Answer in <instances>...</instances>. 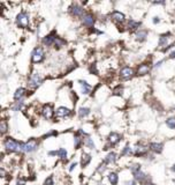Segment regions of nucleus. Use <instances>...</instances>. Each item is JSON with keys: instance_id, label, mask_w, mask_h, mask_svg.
Segmentation results:
<instances>
[{"instance_id": "f257e3e1", "label": "nucleus", "mask_w": 175, "mask_h": 185, "mask_svg": "<svg viewBox=\"0 0 175 185\" xmlns=\"http://www.w3.org/2000/svg\"><path fill=\"white\" fill-rule=\"evenodd\" d=\"M22 146H23V142L19 141L12 137H8L4 140V147L7 152L10 153H15V152H22Z\"/></svg>"}, {"instance_id": "f03ea898", "label": "nucleus", "mask_w": 175, "mask_h": 185, "mask_svg": "<svg viewBox=\"0 0 175 185\" xmlns=\"http://www.w3.org/2000/svg\"><path fill=\"white\" fill-rule=\"evenodd\" d=\"M16 24H17L19 28H22V29H27L29 27L30 18H29L28 12L22 11L16 15Z\"/></svg>"}, {"instance_id": "7ed1b4c3", "label": "nucleus", "mask_w": 175, "mask_h": 185, "mask_svg": "<svg viewBox=\"0 0 175 185\" xmlns=\"http://www.w3.org/2000/svg\"><path fill=\"white\" fill-rule=\"evenodd\" d=\"M45 59V52L43 50V48L37 46L32 50L31 52V63L32 64H39L41 61H44Z\"/></svg>"}, {"instance_id": "20e7f679", "label": "nucleus", "mask_w": 175, "mask_h": 185, "mask_svg": "<svg viewBox=\"0 0 175 185\" xmlns=\"http://www.w3.org/2000/svg\"><path fill=\"white\" fill-rule=\"evenodd\" d=\"M43 81H44L43 76L39 73L35 72V73H31L29 79H28V86L31 89H36V88H38L43 83Z\"/></svg>"}, {"instance_id": "39448f33", "label": "nucleus", "mask_w": 175, "mask_h": 185, "mask_svg": "<svg viewBox=\"0 0 175 185\" xmlns=\"http://www.w3.org/2000/svg\"><path fill=\"white\" fill-rule=\"evenodd\" d=\"M38 146H39V141L35 138H31L28 141L23 142V146H22V152L23 153H32L38 149Z\"/></svg>"}, {"instance_id": "423d86ee", "label": "nucleus", "mask_w": 175, "mask_h": 185, "mask_svg": "<svg viewBox=\"0 0 175 185\" xmlns=\"http://www.w3.org/2000/svg\"><path fill=\"white\" fill-rule=\"evenodd\" d=\"M41 113L45 119L49 120V119H52V118H53L55 111H54V109H53V105H52V104H44L43 108H41Z\"/></svg>"}, {"instance_id": "0eeeda50", "label": "nucleus", "mask_w": 175, "mask_h": 185, "mask_svg": "<svg viewBox=\"0 0 175 185\" xmlns=\"http://www.w3.org/2000/svg\"><path fill=\"white\" fill-rule=\"evenodd\" d=\"M58 37H59V36H58L57 31L53 30V31H51L49 35H46L45 37H43L41 42H43V44H44L45 46H52V45H54V43H55V41H57Z\"/></svg>"}, {"instance_id": "6e6552de", "label": "nucleus", "mask_w": 175, "mask_h": 185, "mask_svg": "<svg viewBox=\"0 0 175 185\" xmlns=\"http://www.w3.org/2000/svg\"><path fill=\"white\" fill-rule=\"evenodd\" d=\"M69 13L75 18H83L84 14H85L84 8L82 6H80L78 4H73L72 6L69 7Z\"/></svg>"}, {"instance_id": "1a4fd4ad", "label": "nucleus", "mask_w": 175, "mask_h": 185, "mask_svg": "<svg viewBox=\"0 0 175 185\" xmlns=\"http://www.w3.org/2000/svg\"><path fill=\"white\" fill-rule=\"evenodd\" d=\"M120 78L124 80V81H127V80H130L133 76H134V69L131 68V67H129V66H123L121 69H120Z\"/></svg>"}, {"instance_id": "9d476101", "label": "nucleus", "mask_w": 175, "mask_h": 185, "mask_svg": "<svg viewBox=\"0 0 175 185\" xmlns=\"http://www.w3.org/2000/svg\"><path fill=\"white\" fill-rule=\"evenodd\" d=\"M94 22H96V18H94V15H93L92 13H85L84 14V16L82 18V23L83 26H85L86 28H92L93 24H94Z\"/></svg>"}, {"instance_id": "9b49d317", "label": "nucleus", "mask_w": 175, "mask_h": 185, "mask_svg": "<svg viewBox=\"0 0 175 185\" xmlns=\"http://www.w3.org/2000/svg\"><path fill=\"white\" fill-rule=\"evenodd\" d=\"M121 139H122V137H121V134H119L118 132H111L110 134H108V137H107V141H108V145L110 146H115V145H118L119 142L121 141Z\"/></svg>"}, {"instance_id": "f8f14e48", "label": "nucleus", "mask_w": 175, "mask_h": 185, "mask_svg": "<svg viewBox=\"0 0 175 185\" xmlns=\"http://www.w3.org/2000/svg\"><path fill=\"white\" fill-rule=\"evenodd\" d=\"M151 71V66L147 63H143L141 65H138L137 69H136V75L138 76H144L146 74H149V72Z\"/></svg>"}, {"instance_id": "ddd939ff", "label": "nucleus", "mask_w": 175, "mask_h": 185, "mask_svg": "<svg viewBox=\"0 0 175 185\" xmlns=\"http://www.w3.org/2000/svg\"><path fill=\"white\" fill-rule=\"evenodd\" d=\"M55 115L58 118H65V117H69L72 115V110L66 108V107H59L57 111H55Z\"/></svg>"}, {"instance_id": "4468645a", "label": "nucleus", "mask_w": 175, "mask_h": 185, "mask_svg": "<svg viewBox=\"0 0 175 185\" xmlns=\"http://www.w3.org/2000/svg\"><path fill=\"white\" fill-rule=\"evenodd\" d=\"M111 19H112L115 23H122V22H124V20H126V15H124L123 13H121V12H119V11H113L111 13Z\"/></svg>"}, {"instance_id": "2eb2a0df", "label": "nucleus", "mask_w": 175, "mask_h": 185, "mask_svg": "<svg viewBox=\"0 0 175 185\" xmlns=\"http://www.w3.org/2000/svg\"><path fill=\"white\" fill-rule=\"evenodd\" d=\"M27 95H28V94H27V89L23 87H20V88H17L16 91L14 93V99L17 101V102H20V101H22L23 97L27 96Z\"/></svg>"}, {"instance_id": "dca6fc26", "label": "nucleus", "mask_w": 175, "mask_h": 185, "mask_svg": "<svg viewBox=\"0 0 175 185\" xmlns=\"http://www.w3.org/2000/svg\"><path fill=\"white\" fill-rule=\"evenodd\" d=\"M149 149L155 153V154H160L164 149V145L161 142H151L149 146Z\"/></svg>"}, {"instance_id": "f3484780", "label": "nucleus", "mask_w": 175, "mask_h": 185, "mask_svg": "<svg viewBox=\"0 0 175 185\" xmlns=\"http://www.w3.org/2000/svg\"><path fill=\"white\" fill-rule=\"evenodd\" d=\"M147 151H149V148H147L146 146L136 145V147L134 148V154H135V156H143V155H146Z\"/></svg>"}, {"instance_id": "a211bd4d", "label": "nucleus", "mask_w": 175, "mask_h": 185, "mask_svg": "<svg viewBox=\"0 0 175 185\" xmlns=\"http://www.w3.org/2000/svg\"><path fill=\"white\" fill-rule=\"evenodd\" d=\"M134 177L136 181H138L141 184H144L145 182H147V179H149V176L145 174V173H143L142 170L141 171H138V173H136V174H134ZM149 183V182H147Z\"/></svg>"}, {"instance_id": "6ab92c4d", "label": "nucleus", "mask_w": 175, "mask_h": 185, "mask_svg": "<svg viewBox=\"0 0 175 185\" xmlns=\"http://www.w3.org/2000/svg\"><path fill=\"white\" fill-rule=\"evenodd\" d=\"M78 83H80L81 87H82V93L84 95L90 94V91H91V86L88 83V81H85V80H78Z\"/></svg>"}, {"instance_id": "aec40b11", "label": "nucleus", "mask_w": 175, "mask_h": 185, "mask_svg": "<svg viewBox=\"0 0 175 185\" xmlns=\"http://www.w3.org/2000/svg\"><path fill=\"white\" fill-rule=\"evenodd\" d=\"M171 35H172L171 33H166V34L160 35L158 45H159V46H167V42H168V39H169V36H171Z\"/></svg>"}, {"instance_id": "412c9836", "label": "nucleus", "mask_w": 175, "mask_h": 185, "mask_svg": "<svg viewBox=\"0 0 175 185\" xmlns=\"http://www.w3.org/2000/svg\"><path fill=\"white\" fill-rule=\"evenodd\" d=\"M115 161H116V154L114 152H110L106 155V157H105V160H104V163L112 164V163H114Z\"/></svg>"}, {"instance_id": "4be33fe9", "label": "nucleus", "mask_w": 175, "mask_h": 185, "mask_svg": "<svg viewBox=\"0 0 175 185\" xmlns=\"http://www.w3.org/2000/svg\"><path fill=\"white\" fill-rule=\"evenodd\" d=\"M90 162H91V155L88 154V153H83L82 157H81V165H82V168H85Z\"/></svg>"}, {"instance_id": "5701e85b", "label": "nucleus", "mask_w": 175, "mask_h": 185, "mask_svg": "<svg viewBox=\"0 0 175 185\" xmlns=\"http://www.w3.org/2000/svg\"><path fill=\"white\" fill-rule=\"evenodd\" d=\"M141 26H142V22L141 21H135L133 19H130L128 21V28H129V30H137Z\"/></svg>"}, {"instance_id": "b1692460", "label": "nucleus", "mask_w": 175, "mask_h": 185, "mask_svg": "<svg viewBox=\"0 0 175 185\" xmlns=\"http://www.w3.org/2000/svg\"><path fill=\"white\" fill-rule=\"evenodd\" d=\"M146 37H147V31L146 30H139V31H137V34H136V41L139 42V43L144 42L145 39H146Z\"/></svg>"}, {"instance_id": "393cba45", "label": "nucleus", "mask_w": 175, "mask_h": 185, "mask_svg": "<svg viewBox=\"0 0 175 185\" xmlns=\"http://www.w3.org/2000/svg\"><path fill=\"white\" fill-rule=\"evenodd\" d=\"M82 143H84V140L82 139V137L78 135V134H75V139H74V147H75V149H80Z\"/></svg>"}, {"instance_id": "a878e982", "label": "nucleus", "mask_w": 175, "mask_h": 185, "mask_svg": "<svg viewBox=\"0 0 175 185\" xmlns=\"http://www.w3.org/2000/svg\"><path fill=\"white\" fill-rule=\"evenodd\" d=\"M67 44V42H66V39H63L62 37H58L57 38V41H55V43H54V49L55 50H59V49H61L62 46H65Z\"/></svg>"}, {"instance_id": "bb28decb", "label": "nucleus", "mask_w": 175, "mask_h": 185, "mask_svg": "<svg viewBox=\"0 0 175 185\" xmlns=\"http://www.w3.org/2000/svg\"><path fill=\"white\" fill-rule=\"evenodd\" d=\"M108 181L112 185H116L119 182V176L116 173H110L108 174Z\"/></svg>"}, {"instance_id": "cd10ccee", "label": "nucleus", "mask_w": 175, "mask_h": 185, "mask_svg": "<svg viewBox=\"0 0 175 185\" xmlns=\"http://www.w3.org/2000/svg\"><path fill=\"white\" fill-rule=\"evenodd\" d=\"M90 111H91V110L89 109V108H86V107L80 108V109H78V117H80V118H84V117L89 116Z\"/></svg>"}, {"instance_id": "c85d7f7f", "label": "nucleus", "mask_w": 175, "mask_h": 185, "mask_svg": "<svg viewBox=\"0 0 175 185\" xmlns=\"http://www.w3.org/2000/svg\"><path fill=\"white\" fill-rule=\"evenodd\" d=\"M57 155L61 159L62 161L67 162V151H66L65 148H60V149H58V151H57Z\"/></svg>"}, {"instance_id": "c756f323", "label": "nucleus", "mask_w": 175, "mask_h": 185, "mask_svg": "<svg viewBox=\"0 0 175 185\" xmlns=\"http://www.w3.org/2000/svg\"><path fill=\"white\" fill-rule=\"evenodd\" d=\"M84 146H86V147L90 148V149H94V148H96L94 142H93V140L90 137H86V138L84 139Z\"/></svg>"}, {"instance_id": "7c9ffc66", "label": "nucleus", "mask_w": 175, "mask_h": 185, "mask_svg": "<svg viewBox=\"0 0 175 185\" xmlns=\"http://www.w3.org/2000/svg\"><path fill=\"white\" fill-rule=\"evenodd\" d=\"M123 94V87L121 85H118L116 87L113 88V95L115 96H122Z\"/></svg>"}, {"instance_id": "2f4dec72", "label": "nucleus", "mask_w": 175, "mask_h": 185, "mask_svg": "<svg viewBox=\"0 0 175 185\" xmlns=\"http://www.w3.org/2000/svg\"><path fill=\"white\" fill-rule=\"evenodd\" d=\"M166 125L172 129V130H175V117H169L166 119Z\"/></svg>"}, {"instance_id": "473e14b6", "label": "nucleus", "mask_w": 175, "mask_h": 185, "mask_svg": "<svg viewBox=\"0 0 175 185\" xmlns=\"http://www.w3.org/2000/svg\"><path fill=\"white\" fill-rule=\"evenodd\" d=\"M7 131H8V124H7V121L5 119L1 120V124H0V132H1V134H5Z\"/></svg>"}, {"instance_id": "72a5a7b5", "label": "nucleus", "mask_w": 175, "mask_h": 185, "mask_svg": "<svg viewBox=\"0 0 175 185\" xmlns=\"http://www.w3.org/2000/svg\"><path fill=\"white\" fill-rule=\"evenodd\" d=\"M23 107H24V103H23V101H20V102H15V104L12 107V110H14V111H21V110L23 109Z\"/></svg>"}, {"instance_id": "f704fd0d", "label": "nucleus", "mask_w": 175, "mask_h": 185, "mask_svg": "<svg viewBox=\"0 0 175 185\" xmlns=\"http://www.w3.org/2000/svg\"><path fill=\"white\" fill-rule=\"evenodd\" d=\"M142 165L141 164H138V163H136V164H133L131 167H130V171L133 173V175L136 174V173H138V171H141L142 170V168H141Z\"/></svg>"}, {"instance_id": "c9c22d12", "label": "nucleus", "mask_w": 175, "mask_h": 185, "mask_svg": "<svg viewBox=\"0 0 175 185\" xmlns=\"http://www.w3.org/2000/svg\"><path fill=\"white\" fill-rule=\"evenodd\" d=\"M130 154H131V148L129 147V145H126L124 148L121 151V154H120V155H121V156H124V155H130Z\"/></svg>"}, {"instance_id": "e433bc0d", "label": "nucleus", "mask_w": 175, "mask_h": 185, "mask_svg": "<svg viewBox=\"0 0 175 185\" xmlns=\"http://www.w3.org/2000/svg\"><path fill=\"white\" fill-rule=\"evenodd\" d=\"M57 135H58V131L52 130V131H50L49 133L44 134V135H43V139H47V138H51V137H57Z\"/></svg>"}, {"instance_id": "4c0bfd02", "label": "nucleus", "mask_w": 175, "mask_h": 185, "mask_svg": "<svg viewBox=\"0 0 175 185\" xmlns=\"http://www.w3.org/2000/svg\"><path fill=\"white\" fill-rule=\"evenodd\" d=\"M89 72H90L91 74L98 75V69H97V65H96V64H92V65H90V67H89Z\"/></svg>"}, {"instance_id": "58836bf2", "label": "nucleus", "mask_w": 175, "mask_h": 185, "mask_svg": "<svg viewBox=\"0 0 175 185\" xmlns=\"http://www.w3.org/2000/svg\"><path fill=\"white\" fill-rule=\"evenodd\" d=\"M44 185H54V181H53V176H49L45 182H44Z\"/></svg>"}, {"instance_id": "ea45409f", "label": "nucleus", "mask_w": 175, "mask_h": 185, "mask_svg": "<svg viewBox=\"0 0 175 185\" xmlns=\"http://www.w3.org/2000/svg\"><path fill=\"white\" fill-rule=\"evenodd\" d=\"M105 165H106L105 163L100 164V165H99V168L97 169V171H98V173H100V174H102V173H104V171H105V169H106V167H105Z\"/></svg>"}, {"instance_id": "a19ab883", "label": "nucleus", "mask_w": 175, "mask_h": 185, "mask_svg": "<svg viewBox=\"0 0 175 185\" xmlns=\"http://www.w3.org/2000/svg\"><path fill=\"white\" fill-rule=\"evenodd\" d=\"M25 184V181L23 178H19L17 182H16V185H24Z\"/></svg>"}, {"instance_id": "79ce46f5", "label": "nucleus", "mask_w": 175, "mask_h": 185, "mask_svg": "<svg viewBox=\"0 0 175 185\" xmlns=\"http://www.w3.org/2000/svg\"><path fill=\"white\" fill-rule=\"evenodd\" d=\"M124 185H136V181H134V179L127 181V182H124Z\"/></svg>"}, {"instance_id": "37998d69", "label": "nucleus", "mask_w": 175, "mask_h": 185, "mask_svg": "<svg viewBox=\"0 0 175 185\" xmlns=\"http://www.w3.org/2000/svg\"><path fill=\"white\" fill-rule=\"evenodd\" d=\"M163 63H164V60H159V61H157V63H155V68H158V67H160Z\"/></svg>"}, {"instance_id": "c03bdc74", "label": "nucleus", "mask_w": 175, "mask_h": 185, "mask_svg": "<svg viewBox=\"0 0 175 185\" xmlns=\"http://www.w3.org/2000/svg\"><path fill=\"white\" fill-rule=\"evenodd\" d=\"M152 22H153L155 24H157V23H159V22H160V19H159L158 16H155V18H153V20H152Z\"/></svg>"}, {"instance_id": "a18cd8bd", "label": "nucleus", "mask_w": 175, "mask_h": 185, "mask_svg": "<svg viewBox=\"0 0 175 185\" xmlns=\"http://www.w3.org/2000/svg\"><path fill=\"white\" fill-rule=\"evenodd\" d=\"M47 154H49L50 156H55V155H57V151H50Z\"/></svg>"}, {"instance_id": "49530a36", "label": "nucleus", "mask_w": 175, "mask_h": 185, "mask_svg": "<svg viewBox=\"0 0 175 185\" xmlns=\"http://www.w3.org/2000/svg\"><path fill=\"white\" fill-rule=\"evenodd\" d=\"M76 165H77V163L75 162V163H72V165H70V168H69V171H73L75 168H76Z\"/></svg>"}, {"instance_id": "de8ad7c7", "label": "nucleus", "mask_w": 175, "mask_h": 185, "mask_svg": "<svg viewBox=\"0 0 175 185\" xmlns=\"http://www.w3.org/2000/svg\"><path fill=\"white\" fill-rule=\"evenodd\" d=\"M169 58H171V59H175V51H172V52L169 53Z\"/></svg>"}, {"instance_id": "09e8293b", "label": "nucleus", "mask_w": 175, "mask_h": 185, "mask_svg": "<svg viewBox=\"0 0 175 185\" xmlns=\"http://www.w3.org/2000/svg\"><path fill=\"white\" fill-rule=\"evenodd\" d=\"M153 4H155V5H164L165 1H153Z\"/></svg>"}, {"instance_id": "8fccbe9b", "label": "nucleus", "mask_w": 175, "mask_h": 185, "mask_svg": "<svg viewBox=\"0 0 175 185\" xmlns=\"http://www.w3.org/2000/svg\"><path fill=\"white\" fill-rule=\"evenodd\" d=\"M0 174H1V177H6V171H5V169H1Z\"/></svg>"}, {"instance_id": "3c124183", "label": "nucleus", "mask_w": 175, "mask_h": 185, "mask_svg": "<svg viewBox=\"0 0 175 185\" xmlns=\"http://www.w3.org/2000/svg\"><path fill=\"white\" fill-rule=\"evenodd\" d=\"M172 171L175 173V164H173V167H172Z\"/></svg>"}]
</instances>
